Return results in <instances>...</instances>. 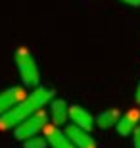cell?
<instances>
[{
  "mask_svg": "<svg viewBox=\"0 0 140 148\" xmlns=\"http://www.w3.org/2000/svg\"><path fill=\"white\" fill-rule=\"evenodd\" d=\"M27 98V92L23 87H10L0 92V115L10 112L12 108H16L19 102Z\"/></svg>",
  "mask_w": 140,
  "mask_h": 148,
  "instance_id": "4",
  "label": "cell"
},
{
  "mask_svg": "<svg viewBox=\"0 0 140 148\" xmlns=\"http://www.w3.org/2000/svg\"><path fill=\"white\" fill-rule=\"evenodd\" d=\"M65 135L69 137L75 148H96V140L90 135V131H85L77 125H67L65 127Z\"/></svg>",
  "mask_w": 140,
  "mask_h": 148,
  "instance_id": "5",
  "label": "cell"
},
{
  "mask_svg": "<svg viewBox=\"0 0 140 148\" xmlns=\"http://www.w3.org/2000/svg\"><path fill=\"white\" fill-rule=\"evenodd\" d=\"M50 119H52V125L59 127L65 125L67 119H69V106L64 98H54L50 102Z\"/></svg>",
  "mask_w": 140,
  "mask_h": 148,
  "instance_id": "9",
  "label": "cell"
},
{
  "mask_svg": "<svg viewBox=\"0 0 140 148\" xmlns=\"http://www.w3.org/2000/svg\"><path fill=\"white\" fill-rule=\"evenodd\" d=\"M48 117H50V115L46 114L44 110L35 112L31 117H27L23 123H19V125L14 129L16 138H17V140H27V138H31V137H37L38 133L44 131V127L48 125Z\"/></svg>",
  "mask_w": 140,
  "mask_h": 148,
  "instance_id": "3",
  "label": "cell"
},
{
  "mask_svg": "<svg viewBox=\"0 0 140 148\" xmlns=\"http://www.w3.org/2000/svg\"><path fill=\"white\" fill-rule=\"evenodd\" d=\"M119 119H121V114H119L115 108H111V110L100 112V114L94 117V123H96L100 129H111V127L117 125Z\"/></svg>",
  "mask_w": 140,
  "mask_h": 148,
  "instance_id": "10",
  "label": "cell"
},
{
  "mask_svg": "<svg viewBox=\"0 0 140 148\" xmlns=\"http://www.w3.org/2000/svg\"><path fill=\"white\" fill-rule=\"evenodd\" d=\"M44 138H46V143H48L50 148H75L73 143L69 140V137L65 135V131H61L59 127L56 125H46L44 127Z\"/></svg>",
  "mask_w": 140,
  "mask_h": 148,
  "instance_id": "6",
  "label": "cell"
},
{
  "mask_svg": "<svg viewBox=\"0 0 140 148\" xmlns=\"http://www.w3.org/2000/svg\"><path fill=\"white\" fill-rule=\"evenodd\" d=\"M135 98H136V102L140 104V81H138V87H136V94H135Z\"/></svg>",
  "mask_w": 140,
  "mask_h": 148,
  "instance_id": "14",
  "label": "cell"
},
{
  "mask_svg": "<svg viewBox=\"0 0 140 148\" xmlns=\"http://www.w3.org/2000/svg\"><path fill=\"white\" fill-rule=\"evenodd\" d=\"M54 100V90L48 87H37L33 88L31 94H27V98L19 102L16 108H12L10 112L0 115V131H8V129H16L19 123L31 117L35 112L42 110L46 104H50Z\"/></svg>",
  "mask_w": 140,
  "mask_h": 148,
  "instance_id": "1",
  "label": "cell"
},
{
  "mask_svg": "<svg viewBox=\"0 0 140 148\" xmlns=\"http://www.w3.org/2000/svg\"><path fill=\"white\" fill-rule=\"evenodd\" d=\"M121 2L127 6H132V8H140V0H121Z\"/></svg>",
  "mask_w": 140,
  "mask_h": 148,
  "instance_id": "13",
  "label": "cell"
},
{
  "mask_svg": "<svg viewBox=\"0 0 140 148\" xmlns=\"http://www.w3.org/2000/svg\"><path fill=\"white\" fill-rule=\"evenodd\" d=\"M69 119H71L73 125L81 127V129H85V131H92V127L96 125L90 112L85 110L83 106H77V104L69 106Z\"/></svg>",
  "mask_w": 140,
  "mask_h": 148,
  "instance_id": "7",
  "label": "cell"
},
{
  "mask_svg": "<svg viewBox=\"0 0 140 148\" xmlns=\"http://www.w3.org/2000/svg\"><path fill=\"white\" fill-rule=\"evenodd\" d=\"M48 143H46V138L44 137H31L27 140H23V148H46Z\"/></svg>",
  "mask_w": 140,
  "mask_h": 148,
  "instance_id": "11",
  "label": "cell"
},
{
  "mask_svg": "<svg viewBox=\"0 0 140 148\" xmlns=\"http://www.w3.org/2000/svg\"><path fill=\"white\" fill-rule=\"evenodd\" d=\"M14 60H16V66H17V71H19V77L25 87L29 88H37L40 87V71H38V66L33 54L29 52L25 46H19L14 54Z\"/></svg>",
  "mask_w": 140,
  "mask_h": 148,
  "instance_id": "2",
  "label": "cell"
},
{
  "mask_svg": "<svg viewBox=\"0 0 140 148\" xmlns=\"http://www.w3.org/2000/svg\"><path fill=\"white\" fill-rule=\"evenodd\" d=\"M140 125V110H129L125 115H121V119L115 125V131L121 137H129L135 133V129Z\"/></svg>",
  "mask_w": 140,
  "mask_h": 148,
  "instance_id": "8",
  "label": "cell"
},
{
  "mask_svg": "<svg viewBox=\"0 0 140 148\" xmlns=\"http://www.w3.org/2000/svg\"><path fill=\"white\" fill-rule=\"evenodd\" d=\"M132 146L135 148H140V125L135 129V133H132Z\"/></svg>",
  "mask_w": 140,
  "mask_h": 148,
  "instance_id": "12",
  "label": "cell"
}]
</instances>
